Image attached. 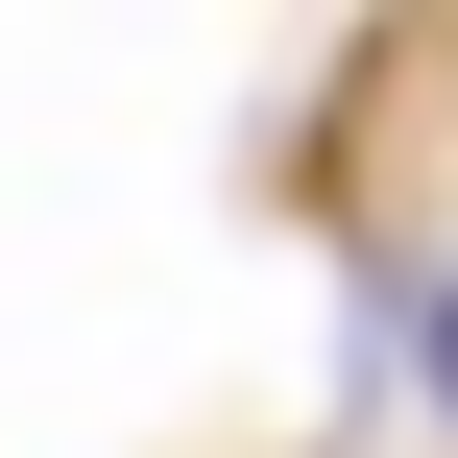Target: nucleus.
<instances>
[{
    "instance_id": "f257e3e1",
    "label": "nucleus",
    "mask_w": 458,
    "mask_h": 458,
    "mask_svg": "<svg viewBox=\"0 0 458 458\" xmlns=\"http://www.w3.org/2000/svg\"><path fill=\"white\" fill-rule=\"evenodd\" d=\"M435 386H458V290H435Z\"/></svg>"
}]
</instances>
